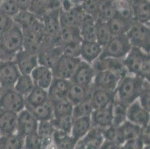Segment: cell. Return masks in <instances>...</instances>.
I'll list each match as a JSON object with an SVG mask.
<instances>
[{
    "mask_svg": "<svg viewBox=\"0 0 150 149\" xmlns=\"http://www.w3.org/2000/svg\"><path fill=\"white\" fill-rule=\"evenodd\" d=\"M147 82L149 81L130 74L125 75L116 87L115 98L129 106L139 98Z\"/></svg>",
    "mask_w": 150,
    "mask_h": 149,
    "instance_id": "cell-1",
    "label": "cell"
},
{
    "mask_svg": "<svg viewBox=\"0 0 150 149\" xmlns=\"http://www.w3.org/2000/svg\"><path fill=\"white\" fill-rule=\"evenodd\" d=\"M98 149H121V146L104 139Z\"/></svg>",
    "mask_w": 150,
    "mask_h": 149,
    "instance_id": "cell-54",
    "label": "cell"
},
{
    "mask_svg": "<svg viewBox=\"0 0 150 149\" xmlns=\"http://www.w3.org/2000/svg\"><path fill=\"white\" fill-rule=\"evenodd\" d=\"M21 75L14 61H0V85L2 90L13 88Z\"/></svg>",
    "mask_w": 150,
    "mask_h": 149,
    "instance_id": "cell-10",
    "label": "cell"
},
{
    "mask_svg": "<svg viewBox=\"0 0 150 149\" xmlns=\"http://www.w3.org/2000/svg\"><path fill=\"white\" fill-rule=\"evenodd\" d=\"M125 142L130 139H134L139 138L140 133L141 127L131 122V121L125 120L122 125H120Z\"/></svg>",
    "mask_w": 150,
    "mask_h": 149,
    "instance_id": "cell-41",
    "label": "cell"
},
{
    "mask_svg": "<svg viewBox=\"0 0 150 149\" xmlns=\"http://www.w3.org/2000/svg\"><path fill=\"white\" fill-rule=\"evenodd\" d=\"M100 1H102V0H100ZM110 1H113V0H110Z\"/></svg>",
    "mask_w": 150,
    "mask_h": 149,
    "instance_id": "cell-57",
    "label": "cell"
},
{
    "mask_svg": "<svg viewBox=\"0 0 150 149\" xmlns=\"http://www.w3.org/2000/svg\"><path fill=\"white\" fill-rule=\"evenodd\" d=\"M111 105L104 108L94 109L91 115L93 128H98L102 131L112 125L113 117Z\"/></svg>",
    "mask_w": 150,
    "mask_h": 149,
    "instance_id": "cell-20",
    "label": "cell"
},
{
    "mask_svg": "<svg viewBox=\"0 0 150 149\" xmlns=\"http://www.w3.org/2000/svg\"><path fill=\"white\" fill-rule=\"evenodd\" d=\"M60 11L61 9H53L46 14L43 20H41L44 25L46 35L45 43L61 46L59 39L61 30Z\"/></svg>",
    "mask_w": 150,
    "mask_h": 149,
    "instance_id": "cell-7",
    "label": "cell"
},
{
    "mask_svg": "<svg viewBox=\"0 0 150 149\" xmlns=\"http://www.w3.org/2000/svg\"><path fill=\"white\" fill-rule=\"evenodd\" d=\"M49 101L47 90L35 87L29 94L25 98V107H33L42 105Z\"/></svg>",
    "mask_w": 150,
    "mask_h": 149,
    "instance_id": "cell-33",
    "label": "cell"
},
{
    "mask_svg": "<svg viewBox=\"0 0 150 149\" xmlns=\"http://www.w3.org/2000/svg\"><path fill=\"white\" fill-rule=\"evenodd\" d=\"M132 47L126 35L112 36L102 47V54L99 57L123 60Z\"/></svg>",
    "mask_w": 150,
    "mask_h": 149,
    "instance_id": "cell-5",
    "label": "cell"
},
{
    "mask_svg": "<svg viewBox=\"0 0 150 149\" xmlns=\"http://www.w3.org/2000/svg\"><path fill=\"white\" fill-rule=\"evenodd\" d=\"M0 136H1V135H0Z\"/></svg>",
    "mask_w": 150,
    "mask_h": 149,
    "instance_id": "cell-59",
    "label": "cell"
},
{
    "mask_svg": "<svg viewBox=\"0 0 150 149\" xmlns=\"http://www.w3.org/2000/svg\"><path fill=\"white\" fill-rule=\"evenodd\" d=\"M54 128L50 121H38V130L37 133L40 137H50L52 136L54 133Z\"/></svg>",
    "mask_w": 150,
    "mask_h": 149,
    "instance_id": "cell-49",
    "label": "cell"
},
{
    "mask_svg": "<svg viewBox=\"0 0 150 149\" xmlns=\"http://www.w3.org/2000/svg\"><path fill=\"white\" fill-rule=\"evenodd\" d=\"M52 139L56 149H75L77 143L70 134L58 130L54 131Z\"/></svg>",
    "mask_w": 150,
    "mask_h": 149,
    "instance_id": "cell-32",
    "label": "cell"
},
{
    "mask_svg": "<svg viewBox=\"0 0 150 149\" xmlns=\"http://www.w3.org/2000/svg\"><path fill=\"white\" fill-rule=\"evenodd\" d=\"M62 54L61 46L44 43L38 53V64L51 69Z\"/></svg>",
    "mask_w": 150,
    "mask_h": 149,
    "instance_id": "cell-12",
    "label": "cell"
},
{
    "mask_svg": "<svg viewBox=\"0 0 150 149\" xmlns=\"http://www.w3.org/2000/svg\"><path fill=\"white\" fill-rule=\"evenodd\" d=\"M121 78L109 70H101L96 72L92 87L96 89L115 91Z\"/></svg>",
    "mask_w": 150,
    "mask_h": 149,
    "instance_id": "cell-15",
    "label": "cell"
},
{
    "mask_svg": "<svg viewBox=\"0 0 150 149\" xmlns=\"http://www.w3.org/2000/svg\"><path fill=\"white\" fill-rule=\"evenodd\" d=\"M83 12L94 19H98L100 3L99 0H82L79 4Z\"/></svg>",
    "mask_w": 150,
    "mask_h": 149,
    "instance_id": "cell-45",
    "label": "cell"
},
{
    "mask_svg": "<svg viewBox=\"0 0 150 149\" xmlns=\"http://www.w3.org/2000/svg\"><path fill=\"white\" fill-rule=\"evenodd\" d=\"M24 149H42V138L37 132L25 136Z\"/></svg>",
    "mask_w": 150,
    "mask_h": 149,
    "instance_id": "cell-48",
    "label": "cell"
},
{
    "mask_svg": "<svg viewBox=\"0 0 150 149\" xmlns=\"http://www.w3.org/2000/svg\"><path fill=\"white\" fill-rule=\"evenodd\" d=\"M115 99L114 91L96 89L92 87L91 100L94 109L104 108L111 105Z\"/></svg>",
    "mask_w": 150,
    "mask_h": 149,
    "instance_id": "cell-23",
    "label": "cell"
},
{
    "mask_svg": "<svg viewBox=\"0 0 150 149\" xmlns=\"http://www.w3.org/2000/svg\"><path fill=\"white\" fill-rule=\"evenodd\" d=\"M137 100L144 108L149 111V82H147L146 84Z\"/></svg>",
    "mask_w": 150,
    "mask_h": 149,
    "instance_id": "cell-51",
    "label": "cell"
},
{
    "mask_svg": "<svg viewBox=\"0 0 150 149\" xmlns=\"http://www.w3.org/2000/svg\"><path fill=\"white\" fill-rule=\"evenodd\" d=\"M38 121L28 110L24 109L17 113V132L25 137L30 134L36 133L38 130Z\"/></svg>",
    "mask_w": 150,
    "mask_h": 149,
    "instance_id": "cell-13",
    "label": "cell"
},
{
    "mask_svg": "<svg viewBox=\"0 0 150 149\" xmlns=\"http://www.w3.org/2000/svg\"><path fill=\"white\" fill-rule=\"evenodd\" d=\"M35 87L30 75H20L13 86V89L22 96L25 98Z\"/></svg>",
    "mask_w": 150,
    "mask_h": 149,
    "instance_id": "cell-37",
    "label": "cell"
},
{
    "mask_svg": "<svg viewBox=\"0 0 150 149\" xmlns=\"http://www.w3.org/2000/svg\"><path fill=\"white\" fill-rule=\"evenodd\" d=\"M20 11L16 0H1L0 12L13 18Z\"/></svg>",
    "mask_w": 150,
    "mask_h": 149,
    "instance_id": "cell-46",
    "label": "cell"
},
{
    "mask_svg": "<svg viewBox=\"0 0 150 149\" xmlns=\"http://www.w3.org/2000/svg\"><path fill=\"white\" fill-rule=\"evenodd\" d=\"M96 19L86 15L79 27L82 41H96Z\"/></svg>",
    "mask_w": 150,
    "mask_h": 149,
    "instance_id": "cell-30",
    "label": "cell"
},
{
    "mask_svg": "<svg viewBox=\"0 0 150 149\" xmlns=\"http://www.w3.org/2000/svg\"><path fill=\"white\" fill-rule=\"evenodd\" d=\"M91 128L92 124L91 117L76 119L73 120L70 135L76 142H78L88 134Z\"/></svg>",
    "mask_w": 150,
    "mask_h": 149,
    "instance_id": "cell-28",
    "label": "cell"
},
{
    "mask_svg": "<svg viewBox=\"0 0 150 149\" xmlns=\"http://www.w3.org/2000/svg\"><path fill=\"white\" fill-rule=\"evenodd\" d=\"M70 84L71 81L67 79L54 78L47 90L49 101L51 103H54L67 98Z\"/></svg>",
    "mask_w": 150,
    "mask_h": 149,
    "instance_id": "cell-18",
    "label": "cell"
},
{
    "mask_svg": "<svg viewBox=\"0 0 150 149\" xmlns=\"http://www.w3.org/2000/svg\"><path fill=\"white\" fill-rule=\"evenodd\" d=\"M134 21L149 25V0H131Z\"/></svg>",
    "mask_w": 150,
    "mask_h": 149,
    "instance_id": "cell-21",
    "label": "cell"
},
{
    "mask_svg": "<svg viewBox=\"0 0 150 149\" xmlns=\"http://www.w3.org/2000/svg\"><path fill=\"white\" fill-rule=\"evenodd\" d=\"M0 2H1V0H0Z\"/></svg>",
    "mask_w": 150,
    "mask_h": 149,
    "instance_id": "cell-58",
    "label": "cell"
},
{
    "mask_svg": "<svg viewBox=\"0 0 150 149\" xmlns=\"http://www.w3.org/2000/svg\"><path fill=\"white\" fill-rule=\"evenodd\" d=\"M144 145H149V125L141 127L140 136Z\"/></svg>",
    "mask_w": 150,
    "mask_h": 149,
    "instance_id": "cell-53",
    "label": "cell"
},
{
    "mask_svg": "<svg viewBox=\"0 0 150 149\" xmlns=\"http://www.w3.org/2000/svg\"><path fill=\"white\" fill-rule=\"evenodd\" d=\"M37 20L36 16L28 10H20L13 17L14 23L21 28L22 31L30 28Z\"/></svg>",
    "mask_w": 150,
    "mask_h": 149,
    "instance_id": "cell-35",
    "label": "cell"
},
{
    "mask_svg": "<svg viewBox=\"0 0 150 149\" xmlns=\"http://www.w3.org/2000/svg\"><path fill=\"white\" fill-rule=\"evenodd\" d=\"M52 105L53 107L54 118H58L66 115H72L73 105L69 102L67 98L52 103Z\"/></svg>",
    "mask_w": 150,
    "mask_h": 149,
    "instance_id": "cell-43",
    "label": "cell"
},
{
    "mask_svg": "<svg viewBox=\"0 0 150 149\" xmlns=\"http://www.w3.org/2000/svg\"><path fill=\"white\" fill-rule=\"evenodd\" d=\"M53 9H61V0H31L28 10L43 20L46 14Z\"/></svg>",
    "mask_w": 150,
    "mask_h": 149,
    "instance_id": "cell-17",
    "label": "cell"
},
{
    "mask_svg": "<svg viewBox=\"0 0 150 149\" xmlns=\"http://www.w3.org/2000/svg\"><path fill=\"white\" fill-rule=\"evenodd\" d=\"M133 22L117 13L112 18L107 21L108 27L111 37L125 35Z\"/></svg>",
    "mask_w": 150,
    "mask_h": 149,
    "instance_id": "cell-26",
    "label": "cell"
},
{
    "mask_svg": "<svg viewBox=\"0 0 150 149\" xmlns=\"http://www.w3.org/2000/svg\"><path fill=\"white\" fill-rule=\"evenodd\" d=\"M20 10H28L31 0H16Z\"/></svg>",
    "mask_w": 150,
    "mask_h": 149,
    "instance_id": "cell-55",
    "label": "cell"
},
{
    "mask_svg": "<svg viewBox=\"0 0 150 149\" xmlns=\"http://www.w3.org/2000/svg\"><path fill=\"white\" fill-rule=\"evenodd\" d=\"M25 137L17 132L0 136V149H24Z\"/></svg>",
    "mask_w": 150,
    "mask_h": 149,
    "instance_id": "cell-31",
    "label": "cell"
},
{
    "mask_svg": "<svg viewBox=\"0 0 150 149\" xmlns=\"http://www.w3.org/2000/svg\"><path fill=\"white\" fill-rule=\"evenodd\" d=\"M17 113L0 107V135L11 134L17 131Z\"/></svg>",
    "mask_w": 150,
    "mask_h": 149,
    "instance_id": "cell-25",
    "label": "cell"
},
{
    "mask_svg": "<svg viewBox=\"0 0 150 149\" xmlns=\"http://www.w3.org/2000/svg\"><path fill=\"white\" fill-rule=\"evenodd\" d=\"M14 61L21 75H30L38 66V54L22 49L13 57Z\"/></svg>",
    "mask_w": 150,
    "mask_h": 149,
    "instance_id": "cell-14",
    "label": "cell"
},
{
    "mask_svg": "<svg viewBox=\"0 0 150 149\" xmlns=\"http://www.w3.org/2000/svg\"><path fill=\"white\" fill-rule=\"evenodd\" d=\"M14 22L11 16L0 12V37L12 28Z\"/></svg>",
    "mask_w": 150,
    "mask_h": 149,
    "instance_id": "cell-50",
    "label": "cell"
},
{
    "mask_svg": "<svg viewBox=\"0 0 150 149\" xmlns=\"http://www.w3.org/2000/svg\"><path fill=\"white\" fill-rule=\"evenodd\" d=\"M0 107L19 113L25 108V98L13 88L2 90L0 95Z\"/></svg>",
    "mask_w": 150,
    "mask_h": 149,
    "instance_id": "cell-8",
    "label": "cell"
},
{
    "mask_svg": "<svg viewBox=\"0 0 150 149\" xmlns=\"http://www.w3.org/2000/svg\"><path fill=\"white\" fill-rule=\"evenodd\" d=\"M102 51V46L96 41H81L80 58L84 62L92 64L100 57Z\"/></svg>",
    "mask_w": 150,
    "mask_h": 149,
    "instance_id": "cell-24",
    "label": "cell"
},
{
    "mask_svg": "<svg viewBox=\"0 0 150 149\" xmlns=\"http://www.w3.org/2000/svg\"><path fill=\"white\" fill-rule=\"evenodd\" d=\"M91 90H92V87H85L84 86L71 82L67 98L74 106L86 100L87 98H90Z\"/></svg>",
    "mask_w": 150,
    "mask_h": 149,
    "instance_id": "cell-27",
    "label": "cell"
},
{
    "mask_svg": "<svg viewBox=\"0 0 150 149\" xmlns=\"http://www.w3.org/2000/svg\"><path fill=\"white\" fill-rule=\"evenodd\" d=\"M80 61V57H71L62 54L51 68L53 76L54 78L69 80Z\"/></svg>",
    "mask_w": 150,
    "mask_h": 149,
    "instance_id": "cell-9",
    "label": "cell"
},
{
    "mask_svg": "<svg viewBox=\"0 0 150 149\" xmlns=\"http://www.w3.org/2000/svg\"><path fill=\"white\" fill-rule=\"evenodd\" d=\"M23 47L21 28L15 24L0 37V61H12Z\"/></svg>",
    "mask_w": 150,
    "mask_h": 149,
    "instance_id": "cell-3",
    "label": "cell"
},
{
    "mask_svg": "<svg viewBox=\"0 0 150 149\" xmlns=\"http://www.w3.org/2000/svg\"><path fill=\"white\" fill-rule=\"evenodd\" d=\"M125 35L132 47L138 48L146 52L149 53V25L134 21Z\"/></svg>",
    "mask_w": 150,
    "mask_h": 149,
    "instance_id": "cell-6",
    "label": "cell"
},
{
    "mask_svg": "<svg viewBox=\"0 0 150 149\" xmlns=\"http://www.w3.org/2000/svg\"><path fill=\"white\" fill-rule=\"evenodd\" d=\"M100 3L98 19L107 22L117 14V11L113 5V1L110 0H99Z\"/></svg>",
    "mask_w": 150,
    "mask_h": 149,
    "instance_id": "cell-44",
    "label": "cell"
},
{
    "mask_svg": "<svg viewBox=\"0 0 150 149\" xmlns=\"http://www.w3.org/2000/svg\"><path fill=\"white\" fill-rule=\"evenodd\" d=\"M95 75L96 71L93 67L92 64L81 60L69 81L72 83L79 84L85 87H91Z\"/></svg>",
    "mask_w": 150,
    "mask_h": 149,
    "instance_id": "cell-11",
    "label": "cell"
},
{
    "mask_svg": "<svg viewBox=\"0 0 150 149\" xmlns=\"http://www.w3.org/2000/svg\"><path fill=\"white\" fill-rule=\"evenodd\" d=\"M35 87L48 90L52 81L54 76L50 68L44 66L38 65L30 74Z\"/></svg>",
    "mask_w": 150,
    "mask_h": 149,
    "instance_id": "cell-22",
    "label": "cell"
},
{
    "mask_svg": "<svg viewBox=\"0 0 150 149\" xmlns=\"http://www.w3.org/2000/svg\"><path fill=\"white\" fill-rule=\"evenodd\" d=\"M23 49L38 54L46 42V35L43 21L38 19L30 28L23 30Z\"/></svg>",
    "mask_w": 150,
    "mask_h": 149,
    "instance_id": "cell-4",
    "label": "cell"
},
{
    "mask_svg": "<svg viewBox=\"0 0 150 149\" xmlns=\"http://www.w3.org/2000/svg\"><path fill=\"white\" fill-rule=\"evenodd\" d=\"M73 120L74 119L72 115H66V116H63L58 118H53L51 120V122L55 130L70 134Z\"/></svg>",
    "mask_w": 150,
    "mask_h": 149,
    "instance_id": "cell-42",
    "label": "cell"
},
{
    "mask_svg": "<svg viewBox=\"0 0 150 149\" xmlns=\"http://www.w3.org/2000/svg\"><path fill=\"white\" fill-rule=\"evenodd\" d=\"M149 111L140 105L139 101L136 100L128 106L126 112V120L140 127L149 125Z\"/></svg>",
    "mask_w": 150,
    "mask_h": 149,
    "instance_id": "cell-16",
    "label": "cell"
},
{
    "mask_svg": "<svg viewBox=\"0 0 150 149\" xmlns=\"http://www.w3.org/2000/svg\"><path fill=\"white\" fill-rule=\"evenodd\" d=\"M59 39L61 46L65 43L82 41L80 36L79 28L67 26V25H61Z\"/></svg>",
    "mask_w": 150,
    "mask_h": 149,
    "instance_id": "cell-34",
    "label": "cell"
},
{
    "mask_svg": "<svg viewBox=\"0 0 150 149\" xmlns=\"http://www.w3.org/2000/svg\"><path fill=\"white\" fill-rule=\"evenodd\" d=\"M122 63L128 74L149 81V53L138 48L132 47L127 55L122 60Z\"/></svg>",
    "mask_w": 150,
    "mask_h": 149,
    "instance_id": "cell-2",
    "label": "cell"
},
{
    "mask_svg": "<svg viewBox=\"0 0 150 149\" xmlns=\"http://www.w3.org/2000/svg\"><path fill=\"white\" fill-rule=\"evenodd\" d=\"M102 136L105 140L112 142L118 145H122L125 143V139L120 126H111L102 131Z\"/></svg>",
    "mask_w": 150,
    "mask_h": 149,
    "instance_id": "cell-38",
    "label": "cell"
},
{
    "mask_svg": "<svg viewBox=\"0 0 150 149\" xmlns=\"http://www.w3.org/2000/svg\"><path fill=\"white\" fill-rule=\"evenodd\" d=\"M85 13L83 12L80 5H74L67 11H60V23L62 25L79 28Z\"/></svg>",
    "mask_w": 150,
    "mask_h": 149,
    "instance_id": "cell-19",
    "label": "cell"
},
{
    "mask_svg": "<svg viewBox=\"0 0 150 149\" xmlns=\"http://www.w3.org/2000/svg\"><path fill=\"white\" fill-rule=\"evenodd\" d=\"M111 37L110 33L108 27L107 22L100 19H96V41L103 46L108 42Z\"/></svg>",
    "mask_w": 150,
    "mask_h": 149,
    "instance_id": "cell-39",
    "label": "cell"
},
{
    "mask_svg": "<svg viewBox=\"0 0 150 149\" xmlns=\"http://www.w3.org/2000/svg\"><path fill=\"white\" fill-rule=\"evenodd\" d=\"M128 106L125 104L122 103L120 101L114 99L112 105L113 123L112 125L114 126H120L126 120V112H127Z\"/></svg>",
    "mask_w": 150,
    "mask_h": 149,
    "instance_id": "cell-36",
    "label": "cell"
},
{
    "mask_svg": "<svg viewBox=\"0 0 150 149\" xmlns=\"http://www.w3.org/2000/svg\"><path fill=\"white\" fill-rule=\"evenodd\" d=\"M144 145L140 138L125 141L121 145V149H143Z\"/></svg>",
    "mask_w": 150,
    "mask_h": 149,
    "instance_id": "cell-52",
    "label": "cell"
},
{
    "mask_svg": "<svg viewBox=\"0 0 150 149\" xmlns=\"http://www.w3.org/2000/svg\"><path fill=\"white\" fill-rule=\"evenodd\" d=\"M81 42H73L61 45V49L64 55L71 57H80Z\"/></svg>",
    "mask_w": 150,
    "mask_h": 149,
    "instance_id": "cell-47",
    "label": "cell"
},
{
    "mask_svg": "<svg viewBox=\"0 0 150 149\" xmlns=\"http://www.w3.org/2000/svg\"><path fill=\"white\" fill-rule=\"evenodd\" d=\"M38 121H50L54 118L52 105L50 101L42 105L33 107H25Z\"/></svg>",
    "mask_w": 150,
    "mask_h": 149,
    "instance_id": "cell-29",
    "label": "cell"
},
{
    "mask_svg": "<svg viewBox=\"0 0 150 149\" xmlns=\"http://www.w3.org/2000/svg\"><path fill=\"white\" fill-rule=\"evenodd\" d=\"M93 110V106L92 105L91 96H90V98H87L86 100L73 106L72 116H73V119L81 118V117H91Z\"/></svg>",
    "mask_w": 150,
    "mask_h": 149,
    "instance_id": "cell-40",
    "label": "cell"
},
{
    "mask_svg": "<svg viewBox=\"0 0 150 149\" xmlns=\"http://www.w3.org/2000/svg\"><path fill=\"white\" fill-rule=\"evenodd\" d=\"M2 87H1V85H0V95H1V93H2Z\"/></svg>",
    "mask_w": 150,
    "mask_h": 149,
    "instance_id": "cell-56",
    "label": "cell"
}]
</instances>
